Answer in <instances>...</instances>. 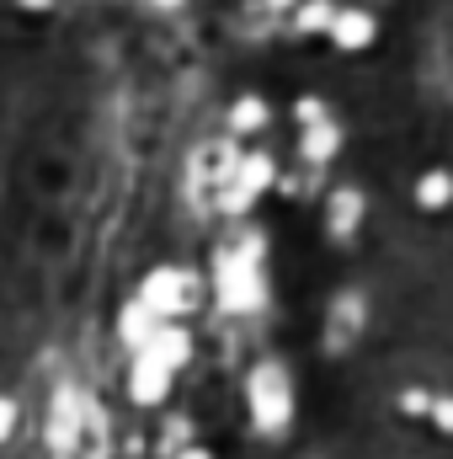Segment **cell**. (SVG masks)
<instances>
[{"mask_svg":"<svg viewBox=\"0 0 453 459\" xmlns=\"http://www.w3.org/2000/svg\"><path fill=\"white\" fill-rule=\"evenodd\" d=\"M337 38H341V43H352V48H363V43L373 38V22H368L363 11H346V16L337 22Z\"/></svg>","mask_w":453,"mask_h":459,"instance_id":"cell-1","label":"cell"},{"mask_svg":"<svg viewBox=\"0 0 453 459\" xmlns=\"http://www.w3.org/2000/svg\"><path fill=\"white\" fill-rule=\"evenodd\" d=\"M21 5H48V0H21Z\"/></svg>","mask_w":453,"mask_h":459,"instance_id":"cell-2","label":"cell"},{"mask_svg":"<svg viewBox=\"0 0 453 459\" xmlns=\"http://www.w3.org/2000/svg\"><path fill=\"white\" fill-rule=\"evenodd\" d=\"M272 5H288V0H272Z\"/></svg>","mask_w":453,"mask_h":459,"instance_id":"cell-3","label":"cell"}]
</instances>
